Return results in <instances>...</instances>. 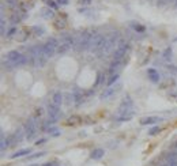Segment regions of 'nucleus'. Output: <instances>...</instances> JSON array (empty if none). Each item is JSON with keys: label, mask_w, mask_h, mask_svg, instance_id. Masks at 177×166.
Masks as SVG:
<instances>
[{"label": "nucleus", "mask_w": 177, "mask_h": 166, "mask_svg": "<svg viewBox=\"0 0 177 166\" xmlns=\"http://www.w3.org/2000/svg\"><path fill=\"white\" fill-rule=\"evenodd\" d=\"M120 40V33L119 31H112V33L109 34V36H106V42L105 45H104L102 51H101L98 55L101 56H109L110 53L113 51H116V48H117V42Z\"/></svg>", "instance_id": "1"}, {"label": "nucleus", "mask_w": 177, "mask_h": 166, "mask_svg": "<svg viewBox=\"0 0 177 166\" xmlns=\"http://www.w3.org/2000/svg\"><path fill=\"white\" fill-rule=\"evenodd\" d=\"M96 34H97V33H96V30H94V29L86 30L81 37H78L77 44H75V49H77V51H79V52L88 49V48H90L91 40H93V37L96 36Z\"/></svg>", "instance_id": "2"}, {"label": "nucleus", "mask_w": 177, "mask_h": 166, "mask_svg": "<svg viewBox=\"0 0 177 166\" xmlns=\"http://www.w3.org/2000/svg\"><path fill=\"white\" fill-rule=\"evenodd\" d=\"M106 42V37L102 36V34H96V36L93 37V40H91L90 42V51L94 52V53H100L101 51H102L104 45H105Z\"/></svg>", "instance_id": "3"}, {"label": "nucleus", "mask_w": 177, "mask_h": 166, "mask_svg": "<svg viewBox=\"0 0 177 166\" xmlns=\"http://www.w3.org/2000/svg\"><path fill=\"white\" fill-rule=\"evenodd\" d=\"M75 44H77V40L74 38V37H64V38H61V41L59 42V46H57V52L60 55H63V53L68 52L71 48H74Z\"/></svg>", "instance_id": "4"}, {"label": "nucleus", "mask_w": 177, "mask_h": 166, "mask_svg": "<svg viewBox=\"0 0 177 166\" xmlns=\"http://www.w3.org/2000/svg\"><path fill=\"white\" fill-rule=\"evenodd\" d=\"M57 46H59V42L56 38H49L48 41L45 42V45H42V51H44V55H45L46 59L52 57L55 55V52H57Z\"/></svg>", "instance_id": "5"}, {"label": "nucleus", "mask_w": 177, "mask_h": 166, "mask_svg": "<svg viewBox=\"0 0 177 166\" xmlns=\"http://www.w3.org/2000/svg\"><path fill=\"white\" fill-rule=\"evenodd\" d=\"M23 128H25V135H26V139L31 140L34 137V135H36V129H37L36 121H34L33 118H29V120L25 123Z\"/></svg>", "instance_id": "6"}, {"label": "nucleus", "mask_w": 177, "mask_h": 166, "mask_svg": "<svg viewBox=\"0 0 177 166\" xmlns=\"http://www.w3.org/2000/svg\"><path fill=\"white\" fill-rule=\"evenodd\" d=\"M48 116H49L50 123L57 121L59 117H60V108L56 104H53V102H50V104L48 105Z\"/></svg>", "instance_id": "7"}, {"label": "nucleus", "mask_w": 177, "mask_h": 166, "mask_svg": "<svg viewBox=\"0 0 177 166\" xmlns=\"http://www.w3.org/2000/svg\"><path fill=\"white\" fill-rule=\"evenodd\" d=\"M128 44H125V42H120L119 44V46L116 48V51L115 53H113V60H117V61H121V59H124V56H125V53H127L128 51Z\"/></svg>", "instance_id": "8"}, {"label": "nucleus", "mask_w": 177, "mask_h": 166, "mask_svg": "<svg viewBox=\"0 0 177 166\" xmlns=\"http://www.w3.org/2000/svg\"><path fill=\"white\" fill-rule=\"evenodd\" d=\"M119 89H121V83H119V86H117V87L115 86V87H109V89H106L105 91L101 94V99H106V98H109V97H112L113 94L117 91Z\"/></svg>", "instance_id": "9"}, {"label": "nucleus", "mask_w": 177, "mask_h": 166, "mask_svg": "<svg viewBox=\"0 0 177 166\" xmlns=\"http://www.w3.org/2000/svg\"><path fill=\"white\" fill-rule=\"evenodd\" d=\"M147 75H148V78H150L151 82H154V83L159 82V74H158L154 68H148V70H147Z\"/></svg>", "instance_id": "10"}, {"label": "nucleus", "mask_w": 177, "mask_h": 166, "mask_svg": "<svg viewBox=\"0 0 177 166\" xmlns=\"http://www.w3.org/2000/svg\"><path fill=\"white\" fill-rule=\"evenodd\" d=\"M22 139H23V129H22V128L17 129V132H15L14 135H11V142H14V143H21Z\"/></svg>", "instance_id": "11"}, {"label": "nucleus", "mask_w": 177, "mask_h": 166, "mask_svg": "<svg viewBox=\"0 0 177 166\" xmlns=\"http://www.w3.org/2000/svg\"><path fill=\"white\" fill-rule=\"evenodd\" d=\"M158 121H161L159 117H142L140 124L142 125H148V124H155Z\"/></svg>", "instance_id": "12"}, {"label": "nucleus", "mask_w": 177, "mask_h": 166, "mask_svg": "<svg viewBox=\"0 0 177 166\" xmlns=\"http://www.w3.org/2000/svg\"><path fill=\"white\" fill-rule=\"evenodd\" d=\"M21 53L18 52V51H10L7 53V56H6V59H7V60H10V61H12V63H15L18 60V59L21 57Z\"/></svg>", "instance_id": "13"}, {"label": "nucleus", "mask_w": 177, "mask_h": 166, "mask_svg": "<svg viewBox=\"0 0 177 166\" xmlns=\"http://www.w3.org/2000/svg\"><path fill=\"white\" fill-rule=\"evenodd\" d=\"M53 104H56L57 106H60L63 104V102H64V95H63L61 93H55L53 94Z\"/></svg>", "instance_id": "14"}, {"label": "nucleus", "mask_w": 177, "mask_h": 166, "mask_svg": "<svg viewBox=\"0 0 177 166\" xmlns=\"http://www.w3.org/2000/svg\"><path fill=\"white\" fill-rule=\"evenodd\" d=\"M41 14H42V17L45 18V19H53L55 18V12H53L50 8H42L41 10Z\"/></svg>", "instance_id": "15"}, {"label": "nucleus", "mask_w": 177, "mask_h": 166, "mask_svg": "<svg viewBox=\"0 0 177 166\" xmlns=\"http://www.w3.org/2000/svg\"><path fill=\"white\" fill-rule=\"evenodd\" d=\"M91 159H101L104 156V150L102 149H94L93 151H91Z\"/></svg>", "instance_id": "16"}, {"label": "nucleus", "mask_w": 177, "mask_h": 166, "mask_svg": "<svg viewBox=\"0 0 177 166\" xmlns=\"http://www.w3.org/2000/svg\"><path fill=\"white\" fill-rule=\"evenodd\" d=\"M82 118L79 117V116H71V117L67 120V125H69V127H72V125H78L81 124Z\"/></svg>", "instance_id": "17"}, {"label": "nucleus", "mask_w": 177, "mask_h": 166, "mask_svg": "<svg viewBox=\"0 0 177 166\" xmlns=\"http://www.w3.org/2000/svg\"><path fill=\"white\" fill-rule=\"evenodd\" d=\"M10 145H11V136L6 137L4 133H2V151H4L7 147H10Z\"/></svg>", "instance_id": "18"}, {"label": "nucleus", "mask_w": 177, "mask_h": 166, "mask_svg": "<svg viewBox=\"0 0 177 166\" xmlns=\"http://www.w3.org/2000/svg\"><path fill=\"white\" fill-rule=\"evenodd\" d=\"M30 154V150L29 149H23V150H19V151L14 152L11 155V158H18V156H23V155H29Z\"/></svg>", "instance_id": "19"}, {"label": "nucleus", "mask_w": 177, "mask_h": 166, "mask_svg": "<svg viewBox=\"0 0 177 166\" xmlns=\"http://www.w3.org/2000/svg\"><path fill=\"white\" fill-rule=\"evenodd\" d=\"M120 65H121V61L113 60V61H112V64H110V67H109V72L115 74V72H116V70H119V68H120Z\"/></svg>", "instance_id": "20"}, {"label": "nucleus", "mask_w": 177, "mask_h": 166, "mask_svg": "<svg viewBox=\"0 0 177 166\" xmlns=\"http://www.w3.org/2000/svg\"><path fill=\"white\" fill-rule=\"evenodd\" d=\"M63 95H64V104L65 105H71L72 102L75 101V99H74V94L65 93V94H63Z\"/></svg>", "instance_id": "21"}, {"label": "nucleus", "mask_w": 177, "mask_h": 166, "mask_svg": "<svg viewBox=\"0 0 177 166\" xmlns=\"http://www.w3.org/2000/svg\"><path fill=\"white\" fill-rule=\"evenodd\" d=\"M31 31H33V34H34L36 37H40V36H42V34L45 33L44 27H41V26H34V27H33V30H31Z\"/></svg>", "instance_id": "22"}, {"label": "nucleus", "mask_w": 177, "mask_h": 166, "mask_svg": "<svg viewBox=\"0 0 177 166\" xmlns=\"http://www.w3.org/2000/svg\"><path fill=\"white\" fill-rule=\"evenodd\" d=\"M167 164H177V152H170L167 155Z\"/></svg>", "instance_id": "23"}, {"label": "nucleus", "mask_w": 177, "mask_h": 166, "mask_svg": "<svg viewBox=\"0 0 177 166\" xmlns=\"http://www.w3.org/2000/svg\"><path fill=\"white\" fill-rule=\"evenodd\" d=\"M65 23H67V22H65V18H63V19L60 18V19H57L55 22V26L57 27V29H63V27L65 26Z\"/></svg>", "instance_id": "24"}, {"label": "nucleus", "mask_w": 177, "mask_h": 166, "mask_svg": "<svg viewBox=\"0 0 177 166\" xmlns=\"http://www.w3.org/2000/svg\"><path fill=\"white\" fill-rule=\"evenodd\" d=\"M117 79H119V74H113L112 76L109 78V80L106 83H108V86H110V84H113L115 82H117Z\"/></svg>", "instance_id": "25"}, {"label": "nucleus", "mask_w": 177, "mask_h": 166, "mask_svg": "<svg viewBox=\"0 0 177 166\" xmlns=\"http://www.w3.org/2000/svg\"><path fill=\"white\" fill-rule=\"evenodd\" d=\"M132 27H134V30L139 31V33H143V31L146 30V29H144L143 25H139V23H134V25H132Z\"/></svg>", "instance_id": "26"}, {"label": "nucleus", "mask_w": 177, "mask_h": 166, "mask_svg": "<svg viewBox=\"0 0 177 166\" xmlns=\"http://www.w3.org/2000/svg\"><path fill=\"white\" fill-rule=\"evenodd\" d=\"M159 132H161V128L159 127H153L150 131H148V135L154 136V135H157V133H159Z\"/></svg>", "instance_id": "27"}, {"label": "nucleus", "mask_w": 177, "mask_h": 166, "mask_svg": "<svg viewBox=\"0 0 177 166\" xmlns=\"http://www.w3.org/2000/svg\"><path fill=\"white\" fill-rule=\"evenodd\" d=\"M163 57H165V60H170V57H172V49L167 48L165 52H163Z\"/></svg>", "instance_id": "28"}, {"label": "nucleus", "mask_w": 177, "mask_h": 166, "mask_svg": "<svg viewBox=\"0 0 177 166\" xmlns=\"http://www.w3.org/2000/svg\"><path fill=\"white\" fill-rule=\"evenodd\" d=\"M46 4H48V7L49 8H57V2H53V0H48V2H46Z\"/></svg>", "instance_id": "29"}, {"label": "nucleus", "mask_w": 177, "mask_h": 166, "mask_svg": "<svg viewBox=\"0 0 177 166\" xmlns=\"http://www.w3.org/2000/svg\"><path fill=\"white\" fill-rule=\"evenodd\" d=\"M26 31H23V33H19L18 34L17 33V40H19V41H25V40H26Z\"/></svg>", "instance_id": "30"}, {"label": "nucleus", "mask_w": 177, "mask_h": 166, "mask_svg": "<svg viewBox=\"0 0 177 166\" xmlns=\"http://www.w3.org/2000/svg\"><path fill=\"white\" fill-rule=\"evenodd\" d=\"M48 131H49V132H50V133H52V135H53V136H59V135H60V132H59V131H57V129H56V128H53V127H50V128H49V129H48Z\"/></svg>", "instance_id": "31"}, {"label": "nucleus", "mask_w": 177, "mask_h": 166, "mask_svg": "<svg viewBox=\"0 0 177 166\" xmlns=\"http://www.w3.org/2000/svg\"><path fill=\"white\" fill-rule=\"evenodd\" d=\"M44 154H45V152H42V151H41V152H37V154H33L31 156H27V159H34V158H38V156H42Z\"/></svg>", "instance_id": "32"}, {"label": "nucleus", "mask_w": 177, "mask_h": 166, "mask_svg": "<svg viewBox=\"0 0 177 166\" xmlns=\"http://www.w3.org/2000/svg\"><path fill=\"white\" fill-rule=\"evenodd\" d=\"M101 82H102V74H98V75H97V82L94 83V86H98Z\"/></svg>", "instance_id": "33"}, {"label": "nucleus", "mask_w": 177, "mask_h": 166, "mask_svg": "<svg viewBox=\"0 0 177 166\" xmlns=\"http://www.w3.org/2000/svg\"><path fill=\"white\" fill-rule=\"evenodd\" d=\"M11 21L14 22V23H18V22L21 21V18L18 17V15H12V17H11Z\"/></svg>", "instance_id": "34"}, {"label": "nucleus", "mask_w": 177, "mask_h": 166, "mask_svg": "<svg viewBox=\"0 0 177 166\" xmlns=\"http://www.w3.org/2000/svg\"><path fill=\"white\" fill-rule=\"evenodd\" d=\"M4 30H6V21L2 19V36H4Z\"/></svg>", "instance_id": "35"}, {"label": "nucleus", "mask_w": 177, "mask_h": 166, "mask_svg": "<svg viewBox=\"0 0 177 166\" xmlns=\"http://www.w3.org/2000/svg\"><path fill=\"white\" fill-rule=\"evenodd\" d=\"M57 4H61V6H67L68 4V0H56Z\"/></svg>", "instance_id": "36"}, {"label": "nucleus", "mask_w": 177, "mask_h": 166, "mask_svg": "<svg viewBox=\"0 0 177 166\" xmlns=\"http://www.w3.org/2000/svg\"><path fill=\"white\" fill-rule=\"evenodd\" d=\"M15 31H17V27H12V29H11L10 31H8V34H7V36H12V34L15 33Z\"/></svg>", "instance_id": "37"}, {"label": "nucleus", "mask_w": 177, "mask_h": 166, "mask_svg": "<svg viewBox=\"0 0 177 166\" xmlns=\"http://www.w3.org/2000/svg\"><path fill=\"white\" fill-rule=\"evenodd\" d=\"M90 3H91V0H82V4H90Z\"/></svg>", "instance_id": "38"}, {"label": "nucleus", "mask_w": 177, "mask_h": 166, "mask_svg": "<svg viewBox=\"0 0 177 166\" xmlns=\"http://www.w3.org/2000/svg\"><path fill=\"white\" fill-rule=\"evenodd\" d=\"M7 3L10 7H14V0H7Z\"/></svg>", "instance_id": "39"}, {"label": "nucleus", "mask_w": 177, "mask_h": 166, "mask_svg": "<svg viewBox=\"0 0 177 166\" xmlns=\"http://www.w3.org/2000/svg\"><path fill=\"white\" fill-rule=\"evenodd\" d=\"M79 136H81V137H85V136H86V132H85V131H82V132H79Z\"/></svg>", "instance_id": "40"}, {"label": "nucleus", "mask_w": 177, "mask_h": 166, "mask_svg": "<svg viewBox=\"0 0 177 166\" xmlns=\"http://www.w3.org/2000/svg\"><path fill=\"white\" fill-rule=\"evenodd\" d=\"M37 114H38V116H41V114H42V109H37Z\"/></svg>", "instance_id": "41"}, {"label": "nucleus", "mask_w": 177, "mask_h": 166, "mask_svg": "<svg viewBox=\"0 0 177 166\" xmlns=\"http://www.w3.org/2000/svg\"><path fill=\"white\" fill-rule=\"evenodd\" d=\"M45 142V139H41V140H38V142H37V145H41V143H44Z\"/></svg>", "instance_id": "42"}, {"label": "nucleus", "mask_w": 177, "mask_h": 166, "mask_svg": "<svg viewBox=\"0 0 177 166\" xmlns=\"http://www.w3.org/2000/svg\"><path fill=\"white\" fill-rule=\"evenodd\" d=\"M42 166H55V165H52V164H45V165H42Z\"/></svg>", "instance_id": "43"}, {"label": "nucleus", "mask_w": 177, "mask_h": 166, "mask_svg": "<svg viewBox=\"0 0 177 166\" xmlns=\"http://www.w3.org/2000/svg\"><path fill=\"white\" fill-rule=\"evenodd\" d=\"M175 41H177V38H176V40H175Z\"/></svg>", "instance_id": "44"}, {"label": "nucleus", "mask_w": 177, "mask_h": 166, "mask_svg": "<svg viewBox=\"0 0 177 166\" xmlns=\"http://www.w3.org/2000/svg\"><path fill=\"white\" fill-rule=\"evenodd\" d=\"M31 166H36V165H31Z\"/></svg>", "instance_id": "45"}]
</instances>
